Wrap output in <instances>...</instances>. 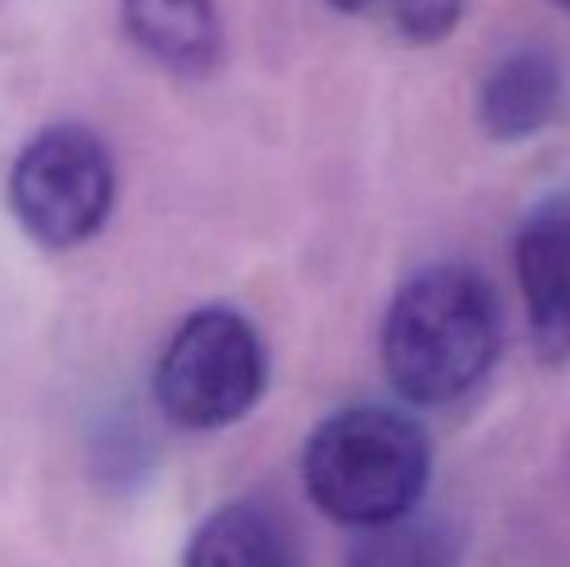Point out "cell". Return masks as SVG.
Wrapping results in <instances>:
<instances>
[{"instance_id": "obj_8", "label": "cell", "mask_w": 570, "mask_h": 567, "mask_svg": "<svg viewBox=\"0 0 570 567\" xmlns=\"http://www.w3.org/2000/svg\"><path fill=\"white\" fill-rule=\"evenodd\" d=\"M183 567H299L287 525L261 501L214 509L187 545Z\"/></svg>"}, {"instance_id": "obj_12", "label": "cell", "mask_w": 570, "mask_h": 567, "mask_svg": "<svg viewBox=\"0 0 570 567\" xmlns=\"http://www.w3.org/2000/svg\"><path fill=\"white\" fill-rule=\"evenodd\" d=\"M556 4H559V8H567V12H570V0H556Z\"/></svg>"}, {"instance_id": "obj_3", "label": "cell", "mask_w": 570, "mask_h": 567, "mask_svg": "<svg viewBox=\"0 0 570 567\" xmlns=\"http://www.w3.org/2000/svg\"><path fill=\"white\" fill-rule=\"evenodd\" d=\"M268 354L240 311L203 307L175 331L156 365L164 417L190 431L229 428L261 401Z\"/></svg>"}, {"instance_id": "obj_4", "label": "cell", "mask_w": 570, "mask_h": 567, "mask_svg": "<svg viewBox=\"0 0 570 567\" xmlns=\"http://www.w3.org/2000/svg\"><path fill=\"white\" fill-rule=\"evenodd\" d=\"M114 183L106 144L82 125H51L16 156L8 206L31 242L75 250L106 226Z\"/></svg>"}, {"instance_id": "obj_10", "label": "cell", "mask_w": 570, "mask_h": 567, "mask_svg": "<svg viewBox=\"0 0 570 567\" xmlns=\"http://www.w3.org/2000/svg\"><path fill=\"white\" fill-rule=\"evenodd\" d=\"M389 4V20L404 43L431 47L454 36L462 23L465 0H384Z\"/></svg>"}, {"instance_id": "obj_11", "label": "cell", "mask_w": 570, "mask_h": 567, "mask_svg": "<svg viewBox=\"0 0 570 567\" xmlns=\"http://www.w3.org/2000/svg\"><path fill=\"white\" fill-rule=\"evenodd\" d=\"M326 4L338 8V12H345V16H361V12H368V8L384 4V0H326Z\"/></svg>"}, {"instance_id": "obj_9", "label": "cell", "mask_w": 570, "mask_h": 567, "mask_svg": "<svg viewBox=\"0 0 570 567\" xmlns=\"http://www.w3.org/2000/svg\"><path fill=\"white\" fill-rule=\"evenodd\" d=\"M345 567H458V540L435 517H400L365 529Z\"/></svg>"}, {"instance_id": "obj_5", "label": "cell", "mask_w": 570, "mask_h": 567, "mask_svg": "<svg viewBox=\"0 0 570 567\" xmlns=\"http://www.w3.org/2000/svg\"><path fill=\"white\" fill-rule=\"evenodd\" d=\"M517 281L535 358L570 362V195H551L517 229Z\"/></svg>"}, {"instance_id": "obj_1", "label": "cell", "mask_w": 570, "mask_h": 567, "mask_svg": "<svg viewBox=\"0 0 570 567\" xmlns=\"http://www.w3.org/2000/svg\"><path fill=\"white\" fill-rule=\"evenodd\" d=\"M501 339L493 284L470 265H431L392 295L381 362L404 401L443 409L489 378Z\"/></svg>"}, {"instance_id": "obj_7", "label": "cell", "mask_w": 570, "mask_h": 567, "mask_svg": "<svg viewBox=\"0 0 570 567\" xmlns=\"http://www.w3.org/2000/svg\"><path fill=\"white\" fill-rule=\"evenodd\" d=\"M125 31L148 59L183 78H203L222 59V16L214 0H120Z\"/></svg>"}, {"instance_id": "obj_6", "label": "cell", "mask_w": 570, "mask_h": 567, "mask_svg": "<svg viewBox=\"0 0 570 567\" xmlns=\"http://www.w3.org/2000/svg\"><path fill=\"white\" fill-rule=\"evenodd\" d=\"M563 67L548 51H512L481 82V129L501 144H520L556 121L559 109H563Z\"/></svg>"}, {"instance_id": "obj_2", "label": "cell", "mask_w": 570, "mask_h": 567, "mask_svg": "<svg viewBox=\"0 0 570 567\" xmlns=\"http://www.w3.org/2000/svg\"><path fill=\"white\" fill-rule=\"evenodd\" d=\"M431 478V443L412 417L384 404H353L311 431L303 486L331 521L353 529L415 514Z\"/></svg>"}]
</instances>
